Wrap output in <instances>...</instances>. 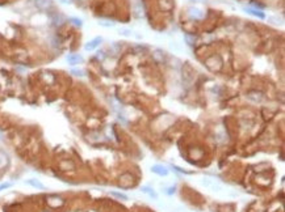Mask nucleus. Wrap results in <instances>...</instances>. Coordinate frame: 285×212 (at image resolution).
<instances>
[{"label": "nucleus", "instance_id": "f257e3e1", "mask_svg": "<svg viewBox=\"0 0 285 212\" xmlns=\"http://www.w3.org/2000/svg\"><path fill=\"white\" fill-rule=\"evenodd\" d=\"M103 42V38L101 37H95L93 39H91V41H88L84 45V50L85 51H93L95 49H97L99 46H100V43Z\"/></svg>", "mask_w": 285, "mask_h": 212}, {"label": "nucleus", "instance_id": "f03ea898", "mask_svg": "<svg viewBox=\"0 0 285 212\" xmlns=\"http://www.w3.org/2000/svg\"><path fill=\"white\" fill-rule=\"evenodd\" d=\"M201 184L205 186V187H209V189H211V190H214V191H220L221 190V186H220V184H217L216 181H213V179H209V178H205V179H202L201 181Z\"/></svg>", "mask_w": 285, "mask_h": 212}, {"label": "nucleus", "instance_id": "7ed1b4c3", "mask_svg": "<svg viewBox=\"0 0 285 212\" xmlns=\"http://www.w3.org/2000/svg\"><path fill=\"white\" fill-rule=\"evenodd\" d=\"M151 172L158 174V175H162V177L168 175V169H167L166 166H163V165H152L151 166Z\"/></svg>", "mask_w": 285, "mask_h": 212}, {"label": "nucleus", "instance_id": "20e7f679", "mask_svg": "<svg viewBox=\"0 0 285 212\" xmlns=\"http://www.w3.org/2000/svg\"><path fill=\"white\" fill-rule=\"evenodd\" d=\"M243 11H244L246 13H248V14H252V16L258 17V18H261V20H264V18H266V14L263 13L261 11L255 9V8H251V7H244Z\"/></svg>", "mask_w": 285, "mask_h": 212}, {"label": "nucleus", "instance_id": "39448f33", "mask_svg": "<svg viewBox=\"0 0 285 212\" xmlns=\"http://www.w3.org/2000/svg\"><path fill=\"white\" fill-rule=\"evenodd\" d=\"M189 16H191L192 18H195V20H201V18H204V16H205V13L202 12V9L195 7V8L189 9Z\"/></svg>", "mask_w": 285, "mask_h": 212}, {"label": "nucleus", "instance_id": "423d86ee", "mask_svg": "<svg viewBox=\"0 0 285 212\" xmlns=\"http://www.w3.org/2000/svg\"><path fill=\"white\" fill-rule=\"evenodd\" d=\"M66 60H67V63L71 64V65H76V64L83 62V58L78 54H70V55H67V58H66Z\"/></svg>", "mask_w": 285, "mask_h": 212}, {"label": "nucleus", "instance_id": "0eeeda50", "mask_svg": "<svg viewBox=\"0 0 285 212\" xmlns=\"http://www.w3.org/2000/svg\"><path fill=\"white\" fill-rule=\"evenodd\" d=\"M25 184L29 185V186H32V187H34V189H38V190H43V189H45V185H43L40 179H36V178L26 179Z\"/></svg>", "mask_w": 285, "mask_h": 212}, {"label": "nucleus", "instance_id": "6e6552de", "mask_svg": "<svg viewBox=\"0 0 285 212\" xmlns=\"http://www.w3.org/2000/svg\"><path fill=\"white\" fill-rule=\"evenodd\" d=\"M8 165H9V157H8V155H7L5 152L0 151V169H4V168H7Z\"/></svg>", "mask_w": 285, "mask_h": 212}, {"label": "nucleus", "instance_id": "1a4fd4ad", "mask_svg": "<svg viewBox=\"0 0 285 212\" xmlns=\"http://www.w3.org/2000/svg\"><path fill=\"white\" fill-rule=\"evenodd\" d=\"M141 191L145 193V194H147L150 198H152V199H156V198H158V195H156V193L154 191V189H151V187H149V186H142V187H141Z\"/></svg>", "mask_w": 285, "mask_h": 212}, {"label": "nucleus", "instance_id": "9d476101", "mask_svg": "<svg viewBox=\"0 0 285 212\" xmlns=\"http://www.w3.org/2000/svg\"><path fill=\"white\" fill-rule=\"evenodd\" d=\"M118 34L122 35V37H131V35H133V32L128 28H121L118 30Z\"/></svg>", "mask_w": 285, "mask_h": 212}, {"label": "nucleus", "instance_id": "9b49d317", "mask_svg": "<svg viewBox=\"0 0 285 212\" xmlns=\"http://www.w3.org/2000/svg\"><path fill=\"white\" fill-rule=\"evenodd\" d=\"M113 196H116V198H118V199H122V200H128V195L125 194H122V193H117V191H112L111 193Z\"/></svg>", "mask_w": 285, "mask_h": 212}, {"label": "nucleus", "instance_id": "f8f14e48", "mask_svg": "<svg viewBox=\"0 0 285 212\" xmlns=\"http://www.w3.org/2000/svg\"><path fill=\"white\" fill-rule=\"evenodd\" d=\"M99 25L100 26H104V28H113L114 26V23H112V21H100Z\"/></svg>", "mask_w": 285, "mask_h": 212}, {"label": "nucleus", "instance_id": "ddd939ff", "mask_svg": "<svg viewBox=\"0 0 285 212\" xmlns=\"http://www.w3.org/2000/svg\"><path fill=\"white\" fill-rule=\"evenodd\" d=\"M70 21H71V23H72V24H74V25L79 26V28H80V26H82V25H83V21H82V20H80V18H76V17H71V18H70Z\"/></svg>", "mask_w": 285, "mask_h": 212}, {"label": "nucleus", "instance_id": "4468645a", "mask_svg": "<svg viewBox=\"0 0 285 212\" xmlns=\"http://www.w3.org/2000/svg\"><path fill=\"white\" fill-rule=\"evenodd\" d=\"M71 74H72V75H75V76H84V71L74 68V70H71Z\"/></svg>", "mask_w": 285, "mask_h": 212}, {"label": "nucleus", "instance_id": "2eb2a0df", "mask_svg": "<svg viewBox=\"0 0 285 212\" xmlns=\"http://www.w3.org/2000/svg\"><path fill=\"white\" fill-rule=\"evenodd\" d=\"M9 187H12V182H4V184L0 185V191H3L5 189H9Z\"/></svg>", "mask_w": 285, "mask_h": 212}, {"label": "nucleus", "instance_id": "dca6fc26", "mask_svg": "<svg viewBox=\"0 0 285 212\" xmlns=\"http://www.w3.org/2000/svg\"><path fill=\"white\" fill-rule=\"evenodd\" d=\"M268 21H273L272 24H275V25H281L282 24V20H277V18H273V17H268Z\"/></svg>", "mask_w": 285, "mask_h": 212}, {"label": "nucleus", "instance_id": "f3484780", "mask_svg": "<svg viewBox=\"0 0 285 212\" xmlns=\"http://www.w3.org/2000/svg\"><path fill=\"white\" fill-rule=\"evenodd\" d=\"M184 38H185V41L188 42V45H193V42H195V38H192V37H189L188 34H185L184 35Z\"/></svg>", "mask_w": 285, "mask_h": 212}]
</instances>
